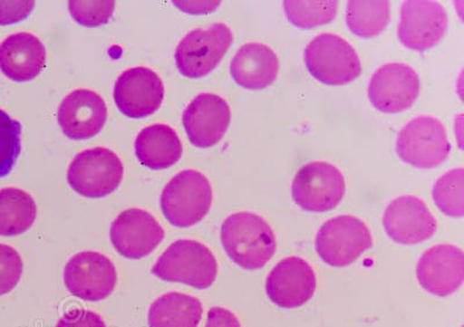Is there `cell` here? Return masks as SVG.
<instances>
[{
	"instance_id": "6da1fadb",
	"label": "cell",
	"mask_w": 464,
	"mask_h": 327,
	"mask_svg": "<svg viewBox=\"0 0 464 327\" xmlns=\"http://www.w3.org/2000/svg\"><path fill=\"white\" fill-rule=\"evenodd\" d=\"M221 242L232 262L248 271L266 266L276 251L272 226L264 217L246 211L226 218L221 227Z\"/></svg>"
},
{
	"instance_id": "7a4b0ae2",
	"label": "cell",
	"mask_w": 464,
	"mask_h": 327,
	"mask_svg": "<svg viewBox=\"0 0 464 327\" xmlns=\"http://www.w3.org/2000/svg\"><path fill=\"white\" fill-rule=\"evenodd\" d=\"M152 274L165 283L190 285L197 289L211 287L217 281L218 260L213 252L197 240H177L153 264Z\"/></svg>"
},
{
	"instance_id": "3957f363",
	"label": "cell",
	"mask_w": 464,
	"mask_h": 327,
	"mask_svg": "<svg viewBox=\"0 0 464 327\" xmlns=\"http://www.w3.org/2000/svg\"><path fill=\"white\" fill-rule=\"evenodd\" d=\"M213 204V189L205 175L186 169L178 173L160 194V208L173 226L190 227L201 222Z\"/></svg>"
},
{
	"instance_id": "277c9868",
	"label": "cell",
	"mask_w": 464,
	"mask_h": 327,
	"mask_svg": "<svg viewBox=\"0 0 464 327\" xmlns=\"http://www.w3.org/2000/svg\"><path fill=\"white\" fill-rule=\"evenodd\" d=\"M304 62L310 74L325 85L350 84L362 72L355 49L342 36L331 33L310 41L304 51Z\"/></svg>"
},
{
	"instance_id": "5b68a950",
	"label": "cell",
	"mask_w": 464,
	"mask_h": 327,
	"mask_svg": "<svg viewBox=\"0 0 464 327\" xmlns=\"http://www.w3.org/2000/svg\"><path fill=\"white\" fill-rule=\"evenodd\" d=\"M232 41L234 35L230 28L222 23L189 32L177 45L174 53L178 70L190 80L208 76L221 63Z\"/></svg>"
},
{
	"instance_id": "8992f818",
	"label": "cell",
	"mask_w": 464,
	"mask_h": 327,
	"mask_svg": "<svg viewBox=\"0 0 464 327\" xmlns=\"http://www.w3.org/2000/svg\"><path fill=\"white\" fill-rule=\"evenodd\" d=\"M396 152L413 168L430 169L449 159L450 143L440 120L418 117L405 124L397 136Z\"/></svg>"
},
{
	"instance_id": "52a82bcc",
	"label": "cell",
	"mask_w": 464,
	"mask_h": 327,
	"mask_svg": "<svg viewBox=\"0 0 464 327\" xmlns=\"http://www.w3.org/2000/svg\"><path fill=\"white\" fill-rule=\"evenodd\" d=\"M123 178V164L114 151L93 148L78 153L70 164L68 184L89 198H102L115 192Z\"/></svg>"
},
{
	"instance_id": "ba28073f",
	"label": "cell",
	"mask_w": 464,
	"mask_h": 327,
	"mask_svg": "<svg viewBox=\"0 0 464 327\" xmlns=\"http://www.w3.org/2000/svg\"><path fill=\"white\" fill-rule=\"evenodd\" d=\"M372 246V237L362 219L342 215L329 219L318 230L316 251L323 262L345 267Z\"/></svg>"
},
{
	"instance_id": "9c48e42d",
	"label": "cell",
	"mask_w": 464,
	"mask_h": 327,
	"mask_svg": "<svg viewBox=\"0 0 464 327\" xmlns=\"http://www.w3.org/2000/svg\"><path fill=\"white\" fill-rule=\"evenodd\" d=\"M345 190V178L338 168L325 161H313L298 169L292 197L304 210L325 213L341 204Z\"/></svg>"
},
{
	"instance_id": "30bf717a",
	"label": "cell",
	"mask_w": 464,
	"mask_h": 327,
	"mask_svg": "<svg viewBox=\"0 0 464 327\" xmlns=\"http://www.w3.org/2000/svg\"><path fill=\"white\" fill-rule=\"evenodd\" d=\"M116 283L118 273L114 264L99 252H81L64 268L66 289L82 301L105 300L113 293Z\"/></svg>"
},
{
	"instance_id": "8fae6325",
	"label": "cell",
	"mask_w": 464,
	"mask_h": 327,
	"mask_svg": "<svg viewBox=\"0 0 464 327\" xmlns=\"http://www.w3.org/2000/svg\"><path fill=\"white\" fill-rule=\"evenodd\" d=\"M449 30L445 7L430 0H409L401 8L399 39L406 48L424 53L437 45Z\"/></svg>"
},
{
	"instance_id": "7c38bea8",
	"label": "cell",
	"mask_w": 464,
	"mask_h": 327,
	"mask_svg": "<svg viewBox=\"0 0 464 327\" xmlns=\"http://www.w3.org/2000/svg\"><path fill=\"white\" fill-rule=\"evenodd\" d=\"M420 93V80L411 66L389 63L372 74L368 86V98L377 111L383 113H401L417 101Z\"/></svg>"
},
{
	"instance_id": "4fadbf2b",
	"label": "cell",
	"mask_w": 464,
	"mask_h": 327,
	"mask_svg": "<svg viewBox=\"0 0 464 327\" xmlns=\"http://www.w3.org/2000/svg\"><path fill=\"white\" fill-rule=\"evenodd\" d=\"M164 84L159 74L145 66L126 70L115 82L116 106L131 119H143L156 113L164 101Z\"/></svg>"
},
{
	"instance_id": "5bb4252c",
	"label": "cell",
	"mask_w": 464,
	"mask_h": 327,
	"mask_svg": "<svg viewBox=\"0 0 464 327\" xmlns=\"http://www.w3.org/2000/svg\"><path fill=\"white\" fill-rule=\"evenodd\" d=\"M165 231L150 213L132 208L122 211L111 226V242L119 255L142 259L163 242Z\"/></svg>"
},
{
	"instance_id": "9a60e30c",
	"label": "cell",
	"mask_w": 464,
	"mask_h": 327,
	"mask_svg": "<svg viewBox=\"0 0 464 327\" xmlns=\"http://www.w3.org/2000/svg\"><path fill=\"white\" fill-rule=\"evenodd\" d=\"M385 233L401 245L425 242L437 233V219L420 197L404 196L395 198L384 211Z\"/></svg>"
},
{
	"instance_id": "2e32d148",
	"label": "cell",
	"mask_w": 464,
	"mask_h": 327,
	"mask_svg": "<svg viewBox=\"0 0 464 327\" xmlns=\"http://www.w3.org/2000/svg\"><path fill=\"white\" fill-rule=\"evenodd\" d=\"M317 288L314 269L300 256L281 260L266 280V293L277 306L295 309L312 300Z\"/></svg>"
},
{
	"instance_id": "e0dca14e",
	"label": "cell",
	"mask_w": 464,
	"mask_h": 327,
	"mask_svg": "<svg viewBox=\"0 0 464 327\" xmlns=\"http://www.w3.org/2000/svg\"><path fill=\"white\" fill-rule=\"evenodd\" d=\"M230 121L229 103L214 93L198 94L182 114L186 134L190 143L198 148L218 144L226 135Z\"/></svg>"
},
{
	"instance_id": "ac0fdd59",
	"label": "cell",
	"mask_w": 464,
	"mask_h": 327,
	"mask_svg": "<svg viewBox=\"0 0 464 327\" xmlns=\"http://www.w3.org/2000/svg\"><path fill=\"white\" fill-rule=\"evenodd\" d=\"M418 283L426 292L446 297L458 292L464 280V255L450 244L429 248L417 264Z\"/></svg>"
},
{
	"instance_id": "d6986e66",
	"label": "cell",
	"mask_w": 464,
	"mask_h": 327,
	"mask_svg": "<svg viewBox=\"0 0 464 327\" xmlns=\"http://www.w3.org/2000/svg\"><path fill=\"white\" fill-rule=\"evenodd\" d=\"M107 106L94 91L74 90L58 107L57 120L66 138L82 140L97 136L107 121Z\"/></svg>"
},
{
	"instance_id": "ffe728a7",
	"label": "cell",
	"mask_w": 464,
	"mask_h": 327,
	"mask_svg": "<svg viewBox=\"0 0 464 327\" xmlns=\"http://www.w3.org/2000/svg\"><path fill=\"white\" fill-rule=\"evenodd\" d=\"M47 52L39 37L16 33L0 43V70L8 80L24 82L34 80L45 65Z\"/></svg>"
},
{
	"instance_id": "44dd1931",
	"label": "cell",
	"mask_w": 464,
	"mask_h": 327,
	"mask_svg": "<svg viewBox=\"0 0 464 327\" xmlns=\"http://www.w3.org/2000/svg\"><path fill=\"white\" fill-rule=\"evenodd\" d=\"M280 63L268 45L251 43L242 45L230 64V73L239 86L247 90H264L276 82Z\"/></svg>"
},
{
	"instance_id": "7402d4cb",
	"label": "cell",
	"mask_w": 464,
	"mask_h": 327,
	"mask_svg": "<svg viewBox=\"0 0 464 327\" xmlns=\"http://www.w3.org/2000/svg\"><path fill=\"white\" fill-rule=\"evenodd\" d=\"M135 153L144 167L160 171L180 160L182 144L173 128L167 124H152L144 128L136 138Z\"/></svg>"
},
{
	"instance_id": "603a6c76",
	"label": "cell",
	"mask_w": 464,
	"mask_h": 327,
	"mask_svg": "<svg viewBox=\"0 0 464 327\" xmlns=\"http://www.w3.org/2000/svg\"><path fill=\"white\" fill-rule=\"evenodd\" d=\"M203 309L197 297L169 293L153 302L149 310L150 327H198Z\"/></svg>"
},
{
	"instance_id": "cb8c5ba5",
	"label": "cell",
	"mask_w": 464,
	"mask_h": 327,
	"mask_svg": "<svg viewBox=\"0 0 464 327\" xmlns=\"http://www.w3.org/2000/svg\"><path fill=\"white\" fill-rule=\"evenodd\" d=\"M36 215L34 198L27 192L14 188L0 190V236L14 237L26 233Z\"/></svg>"
},
{
	"instance_id": "d4e9b609",
	"label": "cell",
	"mask_w": 464,
	"mask_h": 327,
	"mask_svg": "<svg viewBox=\"0 0 464 327\" xmlns=\"http://www.w3.org/2000/svg\"><path fill=\"white\" fill-rule=\"evenodd\" d=\"M391 20L389 2H348L346 23L353 34L371 39L384 32Z\"/></svg>"
},
{
	"instance_id": "484cf974",
	"label": "cell",
	"mask_w": 464,
	"mask_h": 327,
	"mask_svg": "<svg viewBox=\"0 0 464 327\" xmlns=\"http://www.w3.org/2000/svg\"><path fill=\"white\" fill-rule=\"evenodd\" d=\"M285 16L298 28L310 30L334 22L338 12V2H284Z\"/></svg>"
},
{
	"instance_id": "4316f807",
	"label": "cell",
	"mask_w": 464,
	"mask_h": 327,
	"mask_svg": "<svg viewBox=\"0 0 464 327\" xmlns=\"http://www.w3.org/2000/svg\"><path fill=\"white\" fill-rule=\"evenodd\" d=\"M433 200L447 216L461 218L464 215V169H451L434 184Z\"/></svg>"
},
{
	"instance_id": "83f0119b",
	"label": "cell",
	"mask_w": 464,
	"mask_h": 327,
	"mask_svg": "<svg viewBox=\"0 0 464 327\" xmlns=\"http://www.w3.org/2000/svg\"><path fill=\"white\" fill-rule=\"evenodd\" d=\"M22 124L0 110V178L10 175L22 152Z\"/></svg>"
},
{
	"instance_id": "f1b7e54d",
	"label": "cell",
	"mask_w": 464,
	"mask_h": 327,
	"mask_svg": "<svg viewBox=\"0 0 464 327\" xmlns=\"http://www.w3.org/2000/svg\"><path fill=\"white\" fill-rule=\"evenodd\" d=\"M115 10V2H69V11L72 18L82 26L99 27L110 22Z\"/></svg>"
},
{
	"instance_id": "f546056e",
	"label": "cell",
	"mask_w": 464,
	"mask_h": 327,
	"mask_svg": "<svg viewBox=\"0 0 464 327\" xmlns=\"http://www.w3.org/2000/svg\"><path fill=\"white\" fill-rule=\"evenodd\" d=\"M22 256L14 247L0 244V296L14 291L22 279Z\"/></svg>"
},
{
	"instance_id": "4dcf8cb0",
	"label": "cell",
	"mask_w": 464,
	"mask_h": 327,
	"mask_svg": "<svg viewBox=\"0 0 464 327\" xmlns=\"http://www.w3.org/2000/svg\"><path fill=\"white\" fill-rule=\"evenodd\" d=\"M33 0H18V2H0V26L23 22L34 10Z\"/></svg>"
},
{
	"instance_id": "1f68e13d",
	"label": "cell",
	"mask_w": 464,
	"mask_h": 327,
	"mask_svg": "<svg viewBox=\"0 0 464 327\" xmlns=\"http://www.w3.org/2000/svg\"><path fill=\"white\" fill-rule=\"evenodd\" d=\"M56 327H107L98 313L89 310L77 309L65 313L58 321Z\"/></svg>"
},
{
	"instance_id": "d6a6232c",
	"label": "cell",
	"mask_w": 464,
	"mask_h": 327,
	"mask_svg": "<svg viewBox=\"0 0 464 327\" xmlns=\"http://www.w3.org/2000/svg\"><path fill=\"white\" fill-rule=\"evenodd\" d=\"M206 327H242L238 318L230 310L221 308V306H214L208 313L207 317Z\"/></svg>"
}]
</instances>
